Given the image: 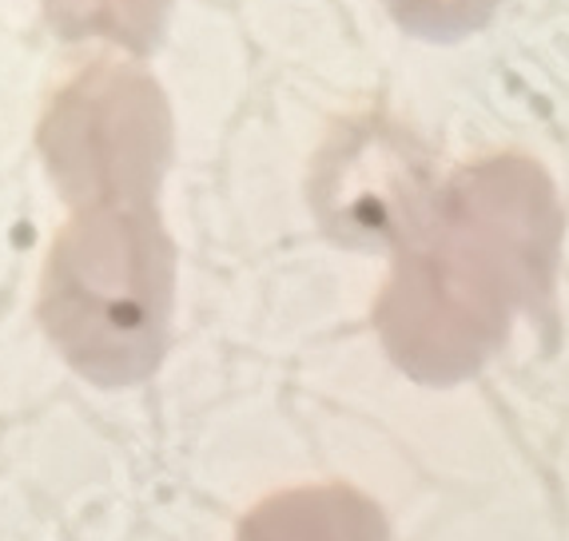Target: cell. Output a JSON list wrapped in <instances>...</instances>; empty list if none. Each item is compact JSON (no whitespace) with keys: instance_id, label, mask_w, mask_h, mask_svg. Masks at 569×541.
I'll return each instance as SVG.
<instances>
[{"instance_id":"obj_1","label":"cell","mask_w":569,"mask_h":541,"mask_svg":"<svg viewBox=\"0 0 569 541\" xmlns=\"http://www.w3.org/2000/svg\"><path fill=\"white\" fill-rule=\"evenodd\" d=\"M379 502L347 482L291 485L267 494L236 530V541H387Z\"/></svg>"}]
</instances>
